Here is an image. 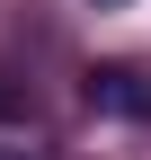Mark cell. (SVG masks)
I'll list each match as a JSON object with an SVG mask.
<instances>
[{
  "label": "cell",
  "instance_id": "obj_1",
  "mask_svg": "<svg viewBox=\"0 0 151 160\" xmlns=\"http://www.w3.org/2000/svg\"><path fill=\"white\" fill-rule=\"evenodd\" d=\"M89 107H107V116H151V89H142V71L98 62V71H89Z\"/></svg>",
  "mask_w": 151,
  "mask_h": 160
},
{
  "label": "cell",
  "instance_id": "obj_2",
  "mask_svg": "<svg viewBox=\"0 0 151 160\" xmlns=\"http://www.w3.org/2000/svg\"><path fill=\"white\" fill-rule=\"evenodd\" d=\"M0 107H9V89H0Z\"/></svg>",
  "mask_w": 151,
  "mask_h": 160
}]
</instances>
